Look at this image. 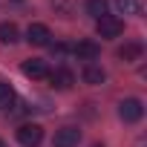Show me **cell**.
Masks as SVG:
<instances>
[{"label": "cell", "instance_id": "cell-1", "mask_svg": "<svg viewBox=\"0 0 147 147\" xmlns=\"http://www.w3.org/2000/svg\"><path fill=\"white\" fill-rule=\"evenodd\" d=\"M118 115H121V121L136 124V121L144 115V104H141L138 98H124V101L118 104Z\"/></svg>", "mask_w": 147, "mask_h": 147}, {"label": "cell", "instance_id": "cell-2", "mask_svg": "<svg viewBox=\"0 0 147 147\" xmlns=\"http://www.w3.org/2000/svg\"><path fill=\"white\" fill-rule=\"evenodd\" d=\"M18 141L23 147H38L43 141V127L40 124H20L18 127Z\"/></svg>", "mask_w": 147, "mask_h": 147}, {"label": "cell", "instance_id": "cell-3", "mask_svg": "<svg viewBox=\"0 0 147 147\" xmlns=\"http://www.w3.org/2000/svg\"><path fill=\"white\" fill-rule=\"evenodd\" d=\"M95 29H98L101 38H118V35L124 32V23H121L115 15H104V18L95 20Z\"/></svg>", "mask_w": 147, "mask_h": 147}, {"label": "cell", "instance_id": "cell-4", "mask_svg": "<svg viewBox=\"0 0 147 147\" xmlns=\"http://www.w3.org/2000/svg\"><path fill=\"white\" fill-rule=\"evenodd\" d=\"M78 141H81L78 127H61V130H55V138H52L55 147H78Z\"/></svg>", "mask_w": 147, "mask_h": 147}, {"label": "cell", "instance_id": "cell-5", "mask_svg": "<svg viewBox=\"0 0 147 147\" xmlns=\"http://www.w3.org/2000/svg\"><path fill=\"white\" fill-rule=\"evenodd\" d=\"M26 40H29L32 46H49V43H52V32H49V26H43V23H32V26L26 29Z\"/></svg>", "mask_w": 147, "mask_h": 147}, {"label": "cell", "instance_id": "cell-6", "mask_svg": "<svg viewBox=\"0 0 147 147\" xmlns=\"http://www.w3.org/2000/svg\"><path fill=\"white\" fill-rule=\"evenodd\" d=\"M23 75L26 78H32V81H40V78H49V66H46V61H40V58H29V61H23Z\"/></svg>", "mask_w": 147, "mask_h": 147}, {"label": "cell", "instance_id": "cell-7", "mask_svg": "<svg viewBox=\"0 0 147 147\" xmlns=\"http://www.w3.org/2000/svg\"><path fill=\"white\" fill-rule=\"evenodd\" d=\"M72 52H75L78 61H95V58L101 55V46H98L95 40H78Z\"/></svg>", "mask_w": 147, "mask_h": 147}, {"label": "cell", "instance_id": "cell-8", "mask_svg": "<svg viewBox=\"0 0 147 147\" xmlns=\"http://www.w3.org/2000/svg\"><path fill=\"white\" fill-rule=\"evenodd\" d=\"M49 81H52L55 90H69L72 84H75V75H72L66 66H58L55 72H49Z\"/></svg>", "mask_w": 147, "mask_h": 147}, {"label": "cell", "instance_id": "cell-9", "mask_svg": "<svg viewBox=\"0 0 147 147\" xmlns=\"http://www.w3.org/2000/svg\"><path fill=\"white\" fill-rule=\"evenodd\" d=\"M81 78H84V84L98 87V84H104V81H107V72H104L101 66H95V63H87V66H84V72H81Z\"/></svg>", "mask_w": 147, "mask_h": 147}, {"label": "cell", "instance_id": "cell-10", "mask_svg": "<svg viewBox=\"0 0 147 147\" xmlns=\"http://www.w3.org/2000/svg\"><path fill=\"white\" fill-rule=\"evenodd\" d=\"M141 55H144V46H141V43H124V46L118 49V58H121V61H127V63L138 61Z\"/></svg>", "mask_w": 147, "mask_h": 147}, {"label": "cell", "instance_id": "cell-11", "mask_svg": "<svg viewBox=\"0 0 147 147\" xmlns=\"http://www.w3.org/2000/svg\"><path fill=\"white\" fill-rule=\"evenodd\" d=\"M107 9H110V0H87V12L98 20V18H104L107 15Z\"/></svg>", "mask_w": 147, "mask_h": 147}, {"label": "cell", "instance_id": "cell-12", "mask_svg": "<svg viewBox=\"0 0 147 147\" xmlns=\"http://www.w3.org/2000/svg\"><path fill=\"white\" fill-rule=\"evenodd\" d=\"M12 104H15V90L6 81H0V110H9Z\"/></svg>", "mask_w": 147, "mask_h": 147}, {"label": "cell", "instance_id": "cell-13", "mask_svg": "<svg viewBox=\"0 0 147 147\" xmlns=\"http://www.w3.org/2000/svg\"><path fill=\"white\" fill-rule=\"evenodd\" d=\"M0 40L3 43H15L18 40V26L15 23H0Z\"/></svg>", "mask_w": 147, "mask_h": 147}, {"label": "cell", "instance_id": "cell-14", "mask_svg": "<svg viewBox=\"0 0 147 147\" xmlns=\"http://www.w3.org/2000/svg\"><path fill=\"white\" fill-rule=\"evenodd\" d=\"M52 6H55V12L61 18H69L72 15V3H69V0H52Z\"/></svg>", "mask_w": 147, "mask_h": 147}, {"label": "cell", "instance_id": "cell-15", "mask_svg": "<svg viewBox=\"0 0 147 147\" xmlns=\"http://www.w3.org/2000/svg\"><path fill=\"white\" fill-rule=\"evenodd\" d=\"M118 6H121V12H138L136 0H118Z\"/></svg>", "mask_w": 147, "mask_h": 147}, {"label": "cell", "instance_id": "cell-16", "mask_svg": "<svg viewBox=\"0 0 147 147\" xmlns=\"http://www.w3.org/2000/svg\"><path fill=\"white\" fill-rule=\"evenodd\" d=\"M0 147H6V141H3V138H0Z\"/></svg>", "mask_w": 147, "mask_h": 147}, {"label": "cell", "instance_id": "cell-17", "mask_svg": "<svg viewBox=\"0 0 147 147\" xmlns=\"http://www.w3.org/2000/svg\"><path fill=\"white\" fill-rule=\"evenodd\" d=\"M95 147H101V144H95Z\"/></svg>", "mask_w": 147, "mask_h": 147}]
</instances>
